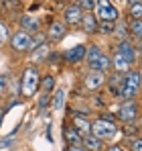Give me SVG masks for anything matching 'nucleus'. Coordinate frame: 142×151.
<instances>
[{"mask_svg":"<svg viewBox=\"0 0 142 151\" xmlns=\"http://www.w3.org/2000/svg\"><path fill=\"white\" fill-rule=\"evenodd\" d=\"M138 72H140V76H142V61H140V68H138Z\"/></svg>","mask_w":142,"mask_h":151,"instance_id":"nucleus-37","label":"nucleus"},{"mask_svg":"<svg viewBox=\"0 0 142 151\" xmlns=\"http://www.w3.org/2000/svg\"><path fill=\"white\" fill-rule=\"evenodd\" d=\"M14 143V137H8V139H4V141H0V147H10Z\"/></svg>","mask_w":142,"mask_h":151,"instance_id":"nucleus-33","label":"nucleus"},{"mask_svg":"<svg viewBox=\"0 0 142 151\" xmlns=\"http://www.w3.org/2000/svg\"><path fill=\"white\" fill-rule=\"evenodd\" d=\"M120 131H122V133H124V137H128V139H134V137H138V135H140V129H138V123L122 125V127H120Z\"/></svg>","mask_w":142,"mask_h":151,"instance_id":"nucleus-25","label":"nucleus"},{"mask_svg":"<svg viewBox=\"0 0 142 151\" xmlns=\"http://www.w3.org/2000/svg\"><path fill=\"white\" fill-rule=\"evenodd\" d=\"M51 108L57 112L65 108V90L63 88H55V92L51 94Z\"/></svg>","mask_w":142,"mask_h":151,"instance_id":"nucleus-19","label":"nucleus"},{"mask_svg":"<svg viewBox=\"0 0 142 151\" xmlns=\"http://www.w3.org/2000/svg\"><path fill=\"white\" fill-rule=\"evenodd\" d=\"M120 133V123L118 121H108V119H104V116H97L92 121V135L97 137V139H102V141H110V139H114L116 135Z\"/></svg>","mask_w":142,"mask_h":151,"instance_id":"nucleus-3","label":"nucleus"},{"mask_svg":"<svg viewBox=\"0 0 142 151\" xmlns=\"http://www.w3.org/2000/svg\"><path fill=\"white\" fill-rule=\"evenodd\" d=\"M0 17H2V10H0Z\"/></svg>","mask_w":142,"mask_h":151,"instance_id":"nucleus-39","label":"nucleus"},{"mask_svg":"<svg viewBox=\"0 0 142 151\" xmlns=\"http://www.w3.org/2000/svg\"><path fill=\"white\" fill-rule=\"evenodd\" d=\"M138 106H140V108H142V98H140V102H138Z\"/></svg>","mask_w":142,"mask_h":151,"instance_id":"nucleus-38","label":"nucleus"},{"mask_svg":"<svg viewBox=\"0 0 142 151\" xmlns=\"http://www.w3.org/2000/svg\"><path fill=\"white\" fill-rule=\"evenodd\" d=\"M47 106H51V94H45V92H41V96H39V110L43 112Z\"/></svg>","mask_w":142,"mask_h":151,"instance_id":"nucleus-30","label":"nucleus"},{"mask_svg":"<svg viewBox=\"0 0 142 151\" xmlns=\"http://www.w3.org/2000/svg\"><path fill=\"white\" fill-rule=\"evenodd\" d=\"M85 53H87V45L79 43V45H75V47H71V49L63 51L61 57H63L67 63H71V65H77V63L85 61Z\"/></svg>","mask_w":142,"mask_h":151,"instance_id":"nucleus-11","label":"nucleus"},{"mask_svg":"<svg viewBox=\"0 0 142 151\" xmlns=\"http://www.w3.org/2000/svg\"><path fill=\"white\" fill-rule=\"evenodd\" d=\"M114 27H116V23L99 21V23H97V35H102V37H112V35H114Z\"/></svg>","mask_w":142,"mask_h":151,"instance_id":"nucleus-24","label":"nucleus"},{"mask_svg":"<svg viewBox=\"0 0 142 151\" xmlns=\"http://www.w3.org/2000/svg\"><path fill=\"white\" fill-rule=\"evenodd\" d=\"M77 4L81 6L83 12H94L95 10V0H77Z\"/></svg>","mask_w":142,"mask_h":151,"instance_id":"nucleus-29","label":"nucleus"},{"mask_svg":"<svg viewBox=\"0 0 142 151\" xmlns=\"http://www.w3.org/2000/svg\"><path fill=\"white\" fill-rule=\"evenodd\" d=\"M85 63L89 70L94 72H102V74H110L112 72V57L108 53H104V49L99 45H87V53H85Z\"/></svg>","mask_w":142,"mask_h":151,"instance_id":"nucleus-2","label":"nucleus"},{"mask_svg":"<svg viewBox=\"0 0 142 151\" xmlns=\"http://www.w3.org/2000/svg\"><path fill=\"white\" fill-rule=\"evenodd\" d=\"M110 57H112V72H114V74L124 76V74H128V72L132 70V65H130V63H128V61L120 55L118 51H114Z\"/></svg>","mask_w":142,"mask_h":151,"instance_id":"nucleus-16","label":"nucleus"},{"mask_svg":"<svg viewBox=\"0 0 142 151\" xmlns=\"http://www.w3.org/2000/svg\"><path fill=\"white\" fill-rule=\"evenodd\" d=\"M106 151H128L126 145H120V143H114V145H108Z\"/></svg>","mask_w":142,"mask_h":151,"instance_id":"nucleus-32","label":"nucleus"},{"mask_svg":"<svg viewBox=\"0 0 142 151\" xmlns=\"http://www.w3.org/2000/svg\"><path fill=\"white\" fill-rule=\"evenodd\" d=\"M128 2V6H132V4H138V2H142V0H126Z\"/></svg>","mask_w":142,"mask_h":151,"instance_id":"nucleus-35","label":"nucleus"},{"mask_svg":"<svg viewBox=\"0 0 142 151\" xmlns=\"http://www.w3.org/2000/svg\"><path fill=\"white\" fill-rule=\"evenodd\" d=\"M8 39H10V31H8L6 23L0 21V47H4V45L8 43Z\"/></svg>","mask_w":142,"mask_h":151,"instance_id":"nucleus-26","label":"nucleus"},{"mask_svg":"<svg viewBox=\"0 0 142 151\" xmlns=\"http://www.w3.org/2000/svg\"><path fill=\"white\" fill-rule=\"evenodd\" d=\"M116 41H130V33H128V21H116L114 27V35Z\"/></svg>","mask_w":142,"mask_h":151,"instance_id":"nucleus-20","label":"nucleus"},{"mask_svg":"<svg viewBox=\"0 0 142 151\" xmlns=\"http://www.w3.org/2000/svg\"><path fill=\"white\" fill-rule=\"evenodd\" d=\"M94 12H95V17H97V21H110V23L120 21V10L114 6V2L108 4V6H104V8H95Z\"/></svg>","mask_w":142,"mask_h":151,"instance_id":"nucleus-12","label":"nucleus"},{"mask_svg":"<svg viewBox=\"0 0 142 151\" xmlns=\"http://www.w3.org/2000/svg\"><path fill=\"white\" fill-rule=\"evenodd\" d=\"M114 51H118L120 55L130 63V65H134L136 61H138V49L132 45V41H116V47Z\"/></svg>","mask_w":142,"mask_h":151,"instance_id":"nucleus-10","label":"nucleus"},{"mask_svg":"<svg viewBox=\"0 0 142 151\" xmlns=\"http://www.w3.org/2000/svg\"><path fill=\"white\" fill-rule=\"evenodd\" d=\"M18 29H21V31H26V33H31V35H35V33L41 31V21L35 19V17L23 14V17L18 19Z\"/></svg>","mask_w":142,"mask_h":151,"instance_id":"nucleus-14","label":"nucleus"},{"mask_svg":"<svg viewBox=\"0 0 142 151\" xmlns=\"http://www.w3.org/2000/svg\"><path fill=\"white\" fill-rule=\"evenodd\" d=\"M71 127H73L81 137L92 135V119H89L85 112H77V110H73V114H71Z\"/></svg>","mask_w":142,"mask_h":151,"instance_id":"nucleus-9","label":"nucleus"},{"mask_svg":"<svg viewBox=\"0 0 142 151\" xmlns=\"http://www.w3.org/2000/svg\"><path fill=\"white\" fill-rule=\"evenodd\" d=\"M81 86H83V90H85L87 94H97V92H102V90L106 88V74L89 70L87 74L83 76Z\"/></svg>","mask_w":142,"mask_h":151,"instance_id":"nucleus-5","label":"nucleus"},{"mask_svg":"<svg viewBox=\"0 0 142 151\" xmlns=\"http://www.w3.org/2000/svg\"><path fill=\"white\" fill-rule=\"evenodd\" d=\"M122 86H126V88H130V90H134V92H140L142 88V76L138 70H130L128 74L122 76Z\"/></svg>","mask_w":142,"mask_h":151,"instance_id":"nucleus-13","label":"nucleus"},{"mask_svg":"<svg viewBox=\"0 0 142 151\" xmlns=\"http://www.w3.org/2000/svg\"><path fill=\"white\" fill-rule=\"evenodd\" d=\"M55 88H57V78H55V76H53V74L41 76V92H45V94H53Z\"/></svg>","mask_w":142,"mask_h":151,"instance_id":"nucleus-21","label":"nucleus"},{"mask_svg":"<svg viewBox=\"0 0 142 151\" xmlns=\"http://www.w3.org/2000/svg\"><path fill=\"white\" fill-rule=\"evenodd\" d=\"M67 33H69V27L65 25L63 21H51L49 27H47V31H45L47 41H53V43L63 41V39L67 37Z\"/></svg>","mask_w":142,"mask_h":151,"instance_id":"nucleus-8","label":"nucleus"},{"mask_svg":"<svg viewBox=\"0 0 142 151\" xmlns=\"http://www.w3.org/2000/svg\"><path fill=\"white\" fill-rule=\"evenodd\" d=\"M81 145L87 151H106V141L97 139L94 135H85V137L81 139Z\"/></svg>","mask_w":142,"mask_h":151,"instance_id":"nucleus-17","label":"nucleus"},{"mask_svg":"<svg viewBox=\"0 0 142 151\" xmlns=\"http://www.w3.org/2000/svg\"><path fill=\"white\" fill-rule=\"evenodd\" d=\"M28 55H31V57H33L37 63H41V61L49 59V55H51V47H49V43H43L41 47H37L35 51H31ZM37 63H35V65H37Z\"/></svg>","mask_w":142,"mask_h":151,"instance_id":"nucleus-22","label":"nucleus"},{"mask_svg":"<svg viewBox=\"0 0 142 151\" xmlns=\"http://www.w3.org/2000/svg\"><path fill=\"white\" fill-rule=\"evenodd\" d=\"M97 17L95 12H83V19H81V31L85 35H97Z\"/></svg>","mask_w":142,"mask_h":151,"instance_id":"nucleus-15","label":"nucleus"},{"mask_svg":"<svg viewBox=\"0 0 142 151\" xmlns=\"http://www.w3.org/2000/svg\"><path fill=\"white\" fill-rule=\"evenodd\" d=\"M67 151H87L83 145H67Z\"/></svg>","mask_w":142,"mask_h":151,"instance_id":"nucleus-34","label":"nucleus"},{"mask_svg":"<svg viewBox=\"0 0 142 151\" xmlns=\"http://www.w3.org/2000/svg\"><path fill=\"white\" fill-rule=\"evenodd\" d=\"M126 147H128V151H142V135L134 137V139H130Z\"/></svg>","mask_w":142,"mask_h":151,"instance_id":"nucleus-28","label":"nucleus"},{"mask_svg":"<svg viewBox=\"0 0 142 151\" xmlns=\"http://www.w3.org/2000/svg\"><path fill=\"white\" fill-rule=\"evenodd\" d=\"M10 49L14 53H28L31 51V43H33V35L26 33V31H21L16 29L12 35H10Z\"/></svg>","mask_w":142,"mask_h":151,"instance_id":"nucleus-6","label":"nucleus"},{"mask_svg":"<svg viewBox=\"0 0 142 151\" xmlns=\"http://www.w3.org/2000/svg\"><path fill=\"white\" fill-rule=\"evenodd\" d=\"M81 19H83V10H81V6L77 2H71V4H67L63 8V19L61 21L67 27H79Z\"/></svg>","mask_w":142,"mask_h":151,"instance_id":"nucleus-7","label":"nucleus"},{"mask_svg":"<svg viewBox=\"0 0 142 151\" xmlns=\"http://www.w3.org/2000/svg\"><path fill=\"white\" fill-rule=\"evenodd\" d=\"M6 92H8V76L2 74L0 76V98H2Z\"/></svg>","mask_w":142,"mask_h":151,"instance_id":"nucleus-31","label":"nucleus"},{"mask_svg":"<svg viewBox=\"0 0 142 151\" xmlns=\"http://www.w3.org/2000/svg\"><path fill=\"white\" fill-rule=\"evenodd\" d=\"M138 51H140V55H142V41H140V45H138Z\"/></svg>","mask_w":142,"mask_h":151,"instance_id":"nucleus-36","label":"nucleus"},{"mask_svg":"<svg viewBox=\"0 0 142 151\" xmlns=\"http://www.w3.org/2000/svg\"><path fill=\"white\" fill-rule=\"evenodd\" d=\"M128 33H130V41H142V19H130L128 21Z\"/></svg>","mask_w":142,"mask_h":151,"instance_id":"nucleus-18","label":"nucleus"},{"mask_svg":"<svg viewBox=\"0 0 142 151\" xmlns=\"http://www.w3.org/2000/svg\"><path fill=\"white\" fill-rule=\"evenodd\" d=\"M18 92L26 100L41 92V70H39V65L31 63V65L23 68V76H21V82H18Z\"/></svg>","mask_w":142,"mask_h":151,"instance_id":"nucleus-1","label":"nucleus"},{"mask_svg":"<svg viewBox=\"0 0 142 151\" xmlns=\"http://www.w3.org/2000/svg\"><path fill=\"white\" fill-rule=\"evenodd\" d=\"M118 123L120 125H130V123H138V116H140V106L138 100H122L118 110Z\"/></svg>","mask_w":142,"mask_h":151,"instance_id":"nucleus-4","label":"nucleus"},{"mask_svg":"<svg viewBox=\"0 0 142 151\" xmlns=\"http://www.w3.org/2000/svg\"><path fill=\"white\" fill-rule=\"evenodd\" d=\"M63 133H65V141H67V145H81V139H83V137H81V135H79L71 125L65 127Z\"/></svg>","mask_w":142,"mask_h":151,"instance_id":"nucleus-23","label":"nucleus"},{"mask_svg":"<svg viewBox=\"0 0 142 151\" xmlns=\"http://www.w3.org/2000/svg\"><path fill=\"white\" fill-rule=\"evenodd\" d=\"M128 17L130 19H142V2L128 6Z\"/></svg>","mask_w":142,"mask_h":151,"instance_id":"nucleus-27","label":"nucleus"}]
</instances>
